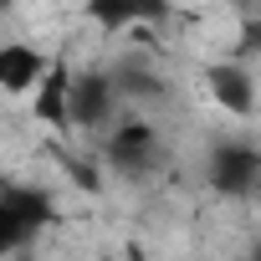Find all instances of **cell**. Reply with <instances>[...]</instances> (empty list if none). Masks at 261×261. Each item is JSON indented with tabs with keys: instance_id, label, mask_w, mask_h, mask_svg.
<instances>
[{
	"instance_id": "6da1fadb",
	"label": "cell",
	"mask_w": 261,
	"mask_h": 261,
	"mask_svg": "<svg viewBox=\"0 0 261 261\" xmlns=\"http://www.w3.org/2000/svg\"><path fill=\"white\" fill-rule=\"evenodd\" d=\"M102 169L108 174H118V179H149L159 164H164V139H159V128L149 123V118H139V113H123V118H113V134L102 139Z\"/></svg>"
},
{
	"instance_id": "7a4b0ae2",
	"label": "cell",
	"mask_w": 261,
	"mask_h": 261,
	"mask_svg": "<svg viewBox=\"0 0 261 261\" xmlns=\"http://www.w3.org/2000/svg\"><path fill=\"white\" fill-rule=\"evenodd\" d=\"M205 179H210V190L225 195V200L251 195V190L261 185V149H256V144H241V139L210 144V154H205Z\"/></svg>"
},
{
	"instance_id": "4fadbf2b",
	"label": "cell",
	"mask_w": 261,
	"mask_h": 261,
	"mask_svg": "<svg viewBox=\"0 0 261 261\" xmlns=\"http://www.w3.org/2000/svg\"><path fill=\"white\" fill-rule=\"evenodd\" d=\"M225 6H230L236 16H251V11H256V0H225Z\"/></svg>"
},
{
	"instance_id": "5b68a950",
	"label": "cell",
	"mask_w": 261,
	"mask_h": 261,
	"mask_svg": "<svg viewBox=\"0 0 261 261\" xmlns=\"http://www.w3.org/2000/svg\"><path fill=\"white\" fill-rule=\"evenodd\" d=\"M26 97H31V118H36V123L57 128V134H72V113H67V97H72V57L57 51V57L46 62L41 82H36Z\"/></svg>"
},
{
	"instance_id": "ba28073f",
	"label": "cell",
	"mask_w": 261,
	"mask_h": 261,
	"mask_svg": "<svg viewBox=\"0 0 261 261\" xmlns=\"http://www.w3.org/2000/svg\"><path fill=\"white\" fill-rule=\"evenodd\" d=\"M113 82H118V97H123V102H164V97H169V82H164L149 62H139V57L118 62V67H113Z\"/></svg>"
},
{
	"instance_id": "52a82bcc",
	"label": "cell",
	"mask_w": 261,
	"mask_h": 261,
	"mask_svg": "<svg viewBox=\"0 0 261 261\" xmlns=\"http://www.w3.org/2000/svg\"><path fill=\"white\" fill-rule=\"evenodd\" d=\"M46 51L36 41H0V92H11V97H26L41 72H46Z\"/></svg>"
},
{
	"instance_id": "8992f818",
	"label": "cell",
	"mask_w": 261,
	"mask_h": 261,
	"mask_svg": "<svg viewBox=\"0 0 261 261\" xmlns=\"http://www.w3.org/2000/svg\"><path fill=\"white\" fill-rule=\"evenodd\" d=\"M205 87H210L220 113H230V118H251L256 113V77L246 72V62H236V57L205 62Z\"/></svg>"
},
{
	"instance_id": "3957f363",
	"label": "cell",
	"mask_w": 261,
	"mask_h": 261,
	"mask_svg": "<svg viewBox=\"0 0 261 261\" xmlns=\"http://www.w3.org/2000/svg\"><path fill=\"white\" fill-rule=\"evenodd\" d=\"M123 97H118V82L113 72L92 67V72H72V97H67V113H72V128H87V134H97V128H108L118 118Z\"/></svg>"
},
{
	"instance_id": "8fae6325",
	"label": "cell",
	"mask_w": 261,
	"mask_h": 261,
	"mask_svg": "<svg viewBox=\"0 0 261 261\" xmlns=\"http://www.w3.org/2000/svg\"><path fill=\"white\" fill-rule=\"evenodd\" d=\"M230 57H236V62H246V57H261V16H246V21H241V36H236Z\"/></svg>"
},
{
	"instance_id": "5bb4252c",
	"label": "cell",
	"mask_w": 261,
	"mask_h": 261,
	"mask_svg": "<svg viewBox=\"0 0 261 261\" xmlns=\"http://www.w3.org/2000/svg\"><path fill=\"white\" fill-rule=\"evenodd\" d=\"M246 261H261V236L251 241V251H246Z\"/></svg>"
},
{
	"instance_id": "9c48e42d",
	"label": "cell",
	"mask_w": 261,
	"mask_h": 261,
	"mask_svg": "<svg viewBox=\"0 0 261 261\" xmlns=\"http://www.w3.org/2000/svg\"><path fill=\"white\" fill-rule=\"evenodd\" d=\"M6 195L16 200V210L26 215V225H31L36 236L57 225V200H51V190H41V185H6Z\"/></svg>"
},
{
	"instance_id": "7c38bea8",
	"label": "cell",
	"mask_w": 261,
	"mask_h": 261,
	"mask_svg": "<svg viewBox=\"0 0 261 261\" xmlns=\"http://www.w3.org/2000/svg\"><path fill=\"white\" fill-rule=\"evenodd\" d=\"M62 164H67V174H72V179H77L87 195H97V185H102V179H97V169H92L87 159H77V154H62Z\"/></svg>"
},
{
	"instance_id": "30bf717a",
	"label": "cell",
	"mask_w": 261,
	"mask_h": 261,
	"mask_svg": "<svg viewBox=\"0 0 261 261\" xmlns=\"http://www.w3.org/2000/svg\"><path fill=\"white\" fill-rule=\"evenodd\" d=\"M36 241V230L26 225V215L16 210V200L0 190V261H11V256H21L26 246Z\"/></svg>"
},
{
	"instance_id": "277c9868",
	"label": "cell",
	"mask_w": 261,
	"mask_h": 261,
	"mask_svg": "<svg viewBox=\"0 0 261 261\" xmlns=\"http://www.w3.org/2000/svg\"><path fill=\"white\" fill-rule=\"evenodd\" d=\"M82 16L97 31H134V26H169L174 0H82Z\"/></svg>"
}]
</instances>
